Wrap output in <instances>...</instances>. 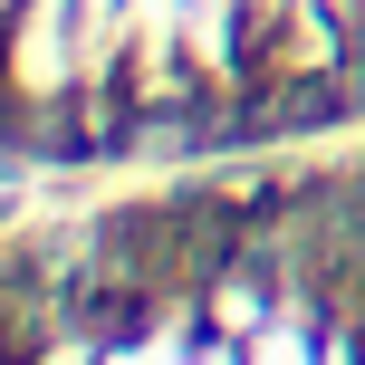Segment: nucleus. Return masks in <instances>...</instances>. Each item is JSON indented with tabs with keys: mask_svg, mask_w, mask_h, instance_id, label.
Returning a JSON list of instances; mask_svg holds the SVG:
<instances>
[{
	"mask_svg": "<svg viewBox=\"0 0 365 365\" xmlns=\"http://www.w3.org/2000/svg\"><path fill=\"white\" fill-rule=\"evenodd\" d=\"M240 240H250L240 202L182 192V202H164V212H125V221L106 231V259H125V269L154 279V289H212V279L231 269Z\"/></svg>",
	"mask_w": 365,
	"mask_h": 365,
	"instance_id": "1",
	"label": "nucleus"
}]
</instances>
